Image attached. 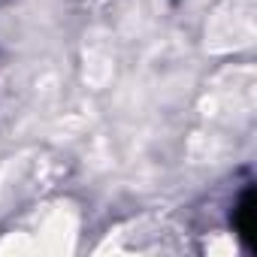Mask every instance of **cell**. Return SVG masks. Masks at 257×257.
<instances>
[{
	"label": "cell",
	"instance_id": "1",
	"mask_svg": "<svg viewBox=\"0 0 257 257\" xmlns=\"http://www.w3.org/2000/svg\"><path fill=\"white\" fill-rule=\"evenodd\" d=\"M233 227H236L242 245L248 251H257V194H254V188H248L239 197V203L233 209Z\"/></svg>",
	"mask_w": 257,
	"mask_h": 257
}]
</instances>
